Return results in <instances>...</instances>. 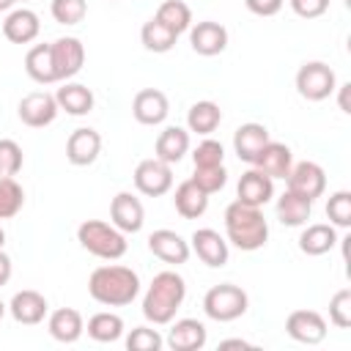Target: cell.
Segmentation results:
<instances>
[{
	"instance_id": "cell-28",
	"label": "cell",
	"mask_w": 351,
	"mask_h": 351,
	"mask_svg": "<svg viewBox=\"0 0 351 351\" xmlns=\"http://www.w3.org/2000/svg\"><path fill=\"white\" fill-rule=\"evenodd\" d=\"M25 71H27V77H30L33 82H38V85H52V82H58L49 44H36V47L27 49V55H25Z\"/></svg>"
},
{
	"instance_id": "cell-19",
	"label": "cell",
	"mask_w": 351,
	"mask_h": 351,
	"mask_svg": "<svg viewBox=\"0 0 351 351\" xmlns=\"http://www.w3.org/2000/svg\"><path fill=\"white\" fill-rule=\"evenodd\" d=\"M8 313L16 324H25V326H36L47 318L49 313V304L44 299V293L33 291V288H25V291H16L11 304H8Z\"/></svg>"
},
{
	"instance_id": "cell-41",
	"label": "cell",
	"mask_w": 351,
	"mask_h": 351,
	"mask_svg": "<svg viewBox=\"0 0 351 351\" xmlns=\"http://www.w3.org/2000/svg\"><path fill=\"white\" fill-rule=\"evenodd\" d=\"M329 321L337 329H348L351 326V288H340L329 299Z\"/></svg>"
},
{
	"instance_id": "cell-34",
	"label": "cell",
	"mask_w": 351,
	"mask_h": 351,
	"mask_svg": "<svg viewBox=\"0 0 351 351\" xmlns=\"http://www.w3.org/2000/svg\"><path fill=\"white\" fill-rule=\"evenodd\" d=\"M154 16H156L165 27H170L176 36H181L184 30L192 27V11H189V5H186L184 0H165V3L156 8Z\"/></svg>"
},
{
	"instance_id": "cell-29",
	"label": "cell",
	"mask_w": 351,
	"mask_h": 351,
	"mask_svg": "<svg viewBox=\"0 0 351 351\" xmlns=\"http://www.w3.org/2000/svg\"><path fill=\"white\" fill-rule=\"evenodd\" d=\"M310 214H313V203H310L307 197H302V195H296V192H291V189H285V192L277 197V219H280L282 225H288V228H302V225H307Z\"/></svg>"
},
{
	"instance_id": "cell-1",
	"label": "cell",
	"mask_w": 351,
	"mask_h": 351,
	"mask_svg": "<svg viewBox=\"0 0 351 351\" xmlns=\"http://www.w3.org/2000/svg\"><path fill=\"white\" fill-rule=\"evenodd\" d=\"M88 293L104 307H126L140 293V277L129 266H99L88 277Z\"/></svg>"
},
{
	"instance_id": "cell-49",
	"label": "cell",
	"mask_w": 351,
	"mask_h": 351,
	"mask_svg": "<svg viewBox=\"0 0 351 351\" xmlns=\"http://www.w3.org/2000/svg\"><path fill=\"white\" fill-rule=\"evenodd\" d=\"M5 310H8V307H5V304H3V299H0V321H3V315H5Z\"/></svg>"
},
{
	"instance_id": "cell-35",
	"label": "cell",
	"mask_w": 351,
	"mask_h": 351,
	"mask_svg": "<svg viewBox=\"0 0 351 351\" xmlns=\"http://www.w3.org/2000/svg\"><path fill=\"white\" fill-rule=\"evenodd\" d=\"M25 206V189L14 176H0V219H11Z\"/></svg>"
},
{
	"instance_id": "cell-48",
	"label": "cell",
	"mask_w": 351,
	"mask_h": 351,
	"mask_svg": "<svg viewBox=\"0 0 351 351\" xmlns=\"http://www.w3.org/2000/svg\"><path fill=\"white\" fill-rule=\"evenodd\" d=\"M14 3H16V0H0V11H11Z\"/></svg>"
},
{
	"instance_id": "cell-46",
	"label": "cell",
	"mask_w": 351,
	"mask_h": 351,
	"mask_svg": "<svg viewBox=\"0 0 351 351\" xmlns=\"http://www.w3.org/2000/svg\"><path fill=\"white\" fill-rule=\"evenodd\" d=\"M337 90H340V99H337V101H340V110H343V112H351V107H348V90H351V82H343Z\"/></svg>"
},
{
	"instance_id": "cell-14",
	"label": "cell",
	"mask_w": 351,
	"mask_h": 351,
	"mask_svg": "<svg viewBox=\"0 0 351 351\" xmlns=\"http://www.w3.org/2000/svg\"><path fill=\"white\" fill-rule=\"evenodd\" d=\"M101 154V134L90 126H80L69 134L66 140V159L74 165V167H88L99 159Z\"/></svg>"
},
{
	"instance_id": "cell-3",
	"label": "cell",
	"mask_w": 351,
	"mask_h": 351,
	"mask_svg": "<svg viewBox=\"0 0 351 351\" xmlns=\"http://www.w3.org/2000/svg\"><path fill=\"white\" fill-rule=\"evenodd\" d=\"M225 236L241 252H255L269 241V222L258 206L233 200L225 208Z\"/></svg>"
},
{
	"instance_id": "cell-24",
	"label": "cell",
	"mask_w": 351,
	"mask_h": 351,
	"mask_svg": "<svg viewBox=\"0 0 351 351\" xmlns=\"http://www.w3.org/2000/svg\"><path fill=\"white\" fill-rule=\"evenodd\" d=\"M186 151H189V129L181 126H165L154 143V156L167 165L181 162Z\"/></svg>"
},
{
	"instance_id": "cell-40",
	"label": "cell",
	"mask_w": 351,
	"mask_h": 351,
	"mask_svg": "<svg viewBox=\"0 0 351 351\" xmlns=\"http://www.w3.org/2000/svg\"><path fill=\"white\" fill-rule=\"evenodd\" d=\"M192 181H195L206 195H214V192H219V189L228 184V170H225V165H217V167H195Z\"/></svg>"
},
{
	"instance_id": "cell-6",
	"label": "cell",
	"mask_w": 351,
	"mask_h": 351,
	"mask_svg": "<svg viewBox=\"0 0 351 351\" xmlns=\"http://www.w3.org/2000/svg\"><path fill=\"white\" fill-rule=\"evenodd\" d=\"M335 88H337V77H335L329 63L307 60V63L299 66V71H296V90H299L302 99L324 101V99H329L335 93Z\"/></svg>"
},
{
	"instance_id": "cell-32",
	"label": "cell",
	"mask_w": 351,
	"mask_h": 351,
	"mask_svg": "<svg viewBox=\"0 0 351 351\" xmlns=\"http://www.w3.org/2000/svg\"><path fill=\"white\" fill-rule=\"evenodd\" d=\"M88 337L96 340V343H115L121 340L123 335V318L118 313H110V310H101L96 315L88 318Z\"/></svg>"
},
{
	"instance_id": "cell-9",
	"label": "cell",
	"mask_w": 351,
	"mask_h": 351,
	"mask_svg": "<svg viewBox=\"0 0 351 351\" xmlns=\"http://www.w3.org/2000/svg\"><path fill=\"white\" fill-rule=\"evenodd\" d=\"M52 49V63H55V74H58V82L63 80H71L74 74L82 71L85 66V47L80 38L74 36H60L49 44Z\"/></svg>"
},
{
	"instance_id": "cell-26",
	"label": "cell",
	"mask_w": 351,
	"mask_h": 351,
	"mask_svg": "<svg viewBox=\"0 0 351 351\" xmlns=\"http://www.w3.org/2000/svg\"><path fill=\"white\" fill-rule=\"evenodd\" d=\"M173 206H176V211H178L184 219H197V217H203L206 208H208V195H206L192 178H186V181H181V184L176 186V192H173Z\"/></svg>"
},
{
	"instance_id": "cell-5",
	"label": "cell",
	"mask_w": 351,
	"mask_h": 351,
	"mask_svg": "<svg viewBox=\"0 0 351 351\" xmlns=\"http://www.w3.org/2000/svg\"><path fill=\"white\" fill-rule=\"evenodd\" d=\"M247 307H250L247 291L233 285V282H219V285L208 288L206 296H203V313L211 321H219V324L241 318L247 313Z\"/></svg>"
},
{
	"instance_id": "cell-2",
	"label": "cell",
	"mask_w": 351,
	"mask_h": 351,
	"mask_svg": "<svg viewBox=\"0 0 351 351\" xmlns=\"http://www.w3.org/2000/svg\"><path fill=\"white\" fill-rule=\"evenodd\" d=\"M186 299V282L178 271L167 269L154 274L145 296H143V315L145 321H151L154 326H165L176 318V313L181 310Z\"/></svg>"
},
{
	"instance_id": "cell-10",
	"label": "cell",
	"mask_w": 351,
	"mask_h": 351,
	"mask_svg": "<svg viewBox=\"0 0 351 351\" xmlns=\"http://www.w3.org/2000/svg\"><path fill=\"white\" fill-rule=\"evenodd\" d=\"M285 181H288V189H291V192L307 197L310 203H313L315 197H321L324 189H326V173H324V167H321L318 162H310V159L296 162V165L291 167V173L285 176Z\"/></svg>"
},
{
	"instance_id": "cell-44",
	"label": "cell",
	"mask_w": 351,
	"mask_h": 351,
	"mask_svg": "<svg viewBox=\"0 0 351 351\" xmlns=\"http://www.w3.org/2000/svg\"><path fill=\"white\" fill-rule=\"evenodd\" d=\"M285 0H244V5L258 16H274Z\"/></svg>"
},
{
	"instance_id": "cell-16",
	"label": "cell",
	"mask_w": 351,
	"mask_h": 351,
	"mask_svg": "<svg viewBox=\"0 0 351 351\" xmlns=\"http://www.w3.org/2000/svg\"><path fill=\"white\" fill-rule=\"evenodd\" d=\"M189 44L197 55L214 58V55L225 52V47H228V27L214 19H203L189 27Z\"/></svg>"
},
{
	"instance_id": "cell-39",
	"label": "cell",
	"mask_w": 351,
	"mask_h": 351,
	"mask_svg": "<svg viewBox=\"0 0 351 351\" xmlns=\"http://www.w3.org/2000/svg\"><path fill=\"white\" fill-rule=\"evenodd\" d=\"M162 346H165V337L151 326H134L126 335V348L129 351H159Z\"/></svg>"
},
{
	"instance_id": "cell-38",
	"label": "cell",
	"mask_w": 351,
	"mask_h": 351,
	"mask_svg": "<svg viewBox=\"0 0 351 351\" xmlns=\"http://www.w3.org/2000/svg\"><path fill=\"white\" fill-rule=\"evenodd\" d=\"M25 165L22 145L11 137H0V176H16Z\"/></svg>"
},
{
	"instance_id": "cell-15",
	"label": "cell",
	"mask_w": 351,
	"mask_h": 351,
	"mask_svg": "<svg viewBox=\"0 0 351 351\" xmlns=\"http://www.w3.org/2000/svg\"><path fill=\"white\" fill-rule=\"evenodd\" d=\"M110 219L112 225L121 230V233H137L143 230V222H145V208L140 203L137 195L132 192H118L110 203Z\"/></svg>"
},
{
	"instance_id": "cell-22",
	"label": "cell",
	"mask_w": 351,
	"mask_h": 351,
	"mask_svg": "<svg viewBox=\"0 0 351 351\" xmlns=\"http://www.w3.org/2000/svg\"><path fill=\"white\" fill-rule=\"evenodd\" d=\"M38 33H41V22H38V14L30 8H14L3 19V36L11 44H30L36 41Z\"/></svg>"
},
{
	"instance_id": "cell-30",
	"label": "cell",
	"mask_w": 351,
	"mask_h": 351,
	"mask_svg": "<svg viewBox=\"0 0 351 351\" xmlns=\"http://www.w3.org/2000/svg\"><path fill=\"white\" fill-rule=\"evenodd\" d=\"M55 99H58V107L66 110L69 115H88L96 104L93 90L82 82H66L63 88H58Z\"/></svg>"
},
{
	"instance_id": "cell-7",
	"label": "cell",
	"mask_w": 351,
	"mask_h": 351,
	"mask_svg": "<svg viewBox=\"0 0 351 351\" xmlns=\"http://www.w3.org/2000/svg\"><path fill=\"white\" fill-rule=\"evenodd\" d=\"M134 186L145 197H162L173 189V165L151 156L134 167Z\"/></svg>"
},
{
	"instance_id": "cell-17",
	"label": "cell",
	"mask_w": 351,
	"mask_h": 351,
	"mask_svg": "<svg viewBox=\"0 0 351 351\" xmlns=\"http://www.w3.org/2000/svg\"><path fill=\"white\" fill-rule=\"evenodd\" d=\"M148 250L165 261V263H173V266H181L189 261L192 250H189V241L184 236H178L176 230H167V228H159L148 236Z\"/></svg>"
},
{
	"instance_id": "cell-20",
	"label": "cell",
	"mask_w": 351,
	"mask_h": 351,
	"mask_svg": "<svg viewBox=\"0 0 351 351\" xmlns=\"http://www.w3.org/2000/svg\"><path fill=\"white\" fill-rule=\"evenodd\" d=\"M206 340H208V332H206L203 321H197V318H178L165 337L167 348H173V351H197L206 346Z\"/></svg>"
},
{
	"instance_id": "cell-18",
	"label": "cell",
	"mask_w": 351,
	"mask_h": 351,
	"mask_svg": "<svg viewBox=\"0 0 351 351\" xmlns=\"http://www.w3.org/2000/svg\"><path fill=\"white\" fill-rule=\"evenodd\" d=\"M236 200L247 203V206H258L263 208L271 197H274V178H269L266 173H261L258 167H250L247 173H241L239 184H236Z\"/></svg>"
},
{
	"instance_id": "cell-31",
	"label": "cell",
	"mask_w": 351,
	"mask_h": 351,
	"mask_svg": "<svg viewBox=\"0 0 351 351\" xmlns=\"http://www.w3.org/2000/svg\"><path fill=\"white\" fill-rule=\"evenodd\" d=\"M219 123H222V110H219L217 101H208V99L195 101L186 112V129L195 132V134L208 137Z\"/></svg>"
},
{
	"instance_id": "cell-36",
	"label": "cell",
	"mask_w": 351,
	"mask_h": 351,
	"mask_svg": "<svg viewBox=\"0 0 351 351\" xmlns=\"http://www.w3.org/2000/svg\"><path fill=\"white\" fill-rule=\"evenodd\" d=\"M326 217H329V225L335 228H351V192L348 189H337L335 195H329Z\"/></svg>"
},
{
	"instance_id": "cell-47",
	"label": "cell",
	"mask_w": 351,
	"mask_h": 351,
	"mask_svg": "<svg viewBox=\"0 0 351 351\" xmlns=\"http://www.w3.org/2000/svg\"><path fill=\"white\" fill-rule=\"evenodd\" d=\"M219 348H250V343L247 340H222Z\"/></svg>"
},
{
	"instance_id": "cell-4",
	"label": "cell",
	"mask_w": 351,
	"mask_h": 351,
	"mask_svg": "<svg viewBox=\"0 0 351 351\" xmlns=\"http://www.w3.org/2000/svg\"><path fill=\"white\" fill-rule=\"evenodd\" d=\"M77 241L82 250H88L101 261H118L129 250L126 233H121L112 222H101V219H85L77 228Z\"/></svg>"
},
{
	"instance_id": "cell-13",
	"label": "cell",
	"mask_w": 351,
	"mask_h": 351,
	"mask_svg": "<svg viewBox=\"0 0 351 351\" xmlns=\"http://www.w3.org/2000/svg\"><path fill=\"white\" fill-rule=\"evenodd\" d=\"M167 112H170V101H167V96L159 88H143L132 99V115L143 126H159V123H165Z\"/></svg>"
},
{
	"instance_id": "cell-50",
	"label": "cell",
	"mask_w": 351,
	"mask_h": 351,
	"mask_svg": "<svg viewBox=\"0 0 351 351\" xmlns=\"http://www.w3.org/2000/svg\"><path fill=\"white\" fill-rule=\"evenodd\" d=\"M3 244H5V230L0 228V250H3Z\"/></svg>"
},
{
	"instance_id": "cell-25",
	"label": "cell",
	"mask_w": 351,
	"mask_h": 351,
	"mask_svg": "<svg viewBox=\"0 0 351 351\" xmlns=\"http://www.w3.org/2000/svg\"><path fill=\"white\" fill-rule=\"evenodd\" d=\"M47 329H49V335L58 343H77L82 337V332H85V321H82L80 310H74V307H58L55 313H49Z\"/></svg>"
},
{
	"instance_id": "cell-42",
	"label": "cell",
	"mask_w": 351,
	"mask_h": 351,
	"mask_svg": "<svg viewBox=\"0 0 351 351\" xmlns=\"http://www.w3.org/2000/svg\"><path fill=\"white\" fill-rule=\"evenodd\" d=\"M192 162H195V167H217V165H222V162H225V148H222V143L206 137V140L197 143V148L192 151Z\"/></svg>"
},
{
	"instance_id": "cell-37",
	"label": "cell",
	"mask_w": 351,
	"mask_h": 351,
	"mask_svg": "<svg viewBox=\"0 0 351 351\" xmlns=\"http://www.w3.org/2000/svg\"><path fill=\"white\" fill-rule=\"evenodd\" d=\"M49 11L58 25H80L88 14V3L85 0H52Z\"/></svg>"
},
{
	"instance_id": "cell-8",
	"label": "cell",
	"mask_w": 351,
	"mask_h": 351,
	"mask_svg": "<svg viewBox=\"0 0 351 351\" xmlns=\"http://www.w3.org/2000/svg\"><path fill=\"white\" fill-rule=\"evenodd\" d=\"M60 107H58V99L47 90H33L27 96L19 99V107H16V115L25 126L30 129H44L49 126L55 118H58Z\"/></svg>"
},
{
	"instance_id": "cell-45",
	"label": "cell",
	"mask_w": 351,
	"mask_h": 351,
	"mask_svg": "<svg viewBox=\"0 0 351 351\" xmlns=\"http://www.w3.org/2000/svg\"><path fill=\"white\" fill-rule=\"evenodd\" d=\"M11 274H14V263H11V258H8V255L0 250V288H3V285L11 280Z\"/></svg>"
},
{
	"instance_id": "cell-12",
	"label": "cell",
	"mask_w": 351,
	"mask_h": 351,
	"mask_svg": "<svg viewBox=\"0 0 351 351\" xmlns=\"http://www.w3.org/2000/svg\"><path fill=\"white\" fill-rule=\"evenodd\" d=\"M189 250L211 269H222L230 258V250H228V239H222L214 228H197L189 239Z\"/></svg>"
},
{
	"instance_id": "cell-21",
	"label": "cell",
	"mask_w": 351,
	"mask_h": 351,
	"mask_svg": "<svg viewBox=\"0 0 351 351\" xmlns=\"http://www.w3.org/2000/svg\"><path fill=\"white\" fill-rule=\"evenodd\" d=\"M252 167H258V170L266 173L269 178H285V176L291 173V167H293V154H291V148H288L285 143L269 140V143L258 151Z\"/></svg>"
},
{
	"instance_id": "cell-43",
	"label": "cell",
	"mask_w": 351,
	"mask_h": 351,
	"mask_svg": "<svg viewBox=\"0 0 351 351\" xmlns=\"http://www.w3.org/2000/svg\"><path fill=\"white\" fill-rule=\"evenodd\" d=\"M288 3H291L293 14L302 19H315V16L326 14V8H329V0H288Z\"/></svg>"
},
{
	"instance_id": "cell-11",
	"label": "cell",
	"mask_w": 351,
	"mask_h": 351,
	"mask_svg": "<svg viewBox=\"0 0 351 351\" xmlns=\"http://www.w3.org/2000/svg\"><path fill=\"white\" fill-rule=\"evenodd\" d=\"M285 332L291 340L304 343V346H318L326 337V321L315 310H293L285 318Z\"/></svg>"
},
{
	"instance_id": "cell-27",
	"label": "cell",
	"mask_w": 351,
	"mask_h": 351,
	"mask_svg": "<svg viewBox=\"0 0 351 351\" xmlns=\"http://www.w3.org/2000/svg\"><path fill=\"white\" fill-rule=\"evenodd\" d=\"M337 244V230L335 225L329 222H313L302 230L299 236V250L310 258H318V255H326L332 247Z\"/></svg>"
},
{
	"instance_id": "cell-23",
	"label": "cell",
	"mask_w": 351,
	"mask_h": 351,
	"mask_svg": "<svg viewBox=\"0 0 351 351\" xmlns=\"http://www.w3.org/2000/svg\"><path fill=\"white\" fill-rule=\"evenodd\" d=\"M271 137H269V129L263 126V123H255V121H250V123H241L236 132H233V151H236V156L241 159V162H255V156H258V151L269 143Z\"/></svg>"
},
{
	"instance_id": "cell-33",
	"label": "cell",
	"mask_w": 351,
	"mask_h": 351,
	"mask_svg": "<svg viewBox=\"0 0 351 351\" xmlns=\"http://www.w3.org/2000/svg\"><path fill=\"white\" fill-rule=\"evenodd\" d=\"M176 33L170 30V27H165L156 16H151L145 25H143V30H140V41H143V47L148 49V52H156V55H162V52H170L173 47H176Z\"/></svg>"
}]
</instances>
